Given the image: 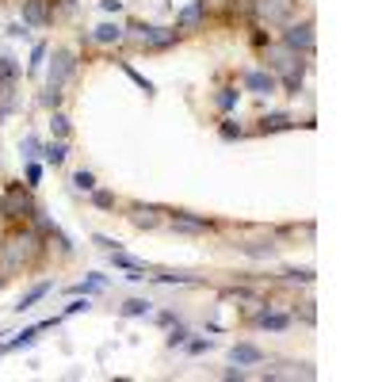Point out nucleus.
Wrapping results in <instances>:
<instances>
[{
	"label": "nucleus",
	"mask_w": 382,
	"mask_h": 382,
	"mask_svg": "<svg viewBox=\"0 0 382 382\" xmlns=\"http://www.w3.org/2000/svg\"><path fill=\"white\" fill-rule=\"evenodd\" d=\"M46 237L35 230L31 222H15L12 230L0 237V272L12 279V275H27L31 267L43 264L46 256Z\"/></svg>",
	"instance_id": "1"
},
{
	"label": "nucleus",
	"mask_w": 382,
	"mask_h": 382,
	"mask_svg": "<svg viewBox=\"0 0 382 382\" xmlns=\"http://www.w3.org/2000/svg\"><path fill=\"white\" fill-rule=\"evenodd\" d=\"M38 210V199H35V188L27 184H8L0 191V222L15 226V222H31Z\"/></svg>",
	"instance_id": "2"
},
{
	"label": "nucleus",
	"mask_w": 382,
	"mask_h": 382,
	"mask_svg": "<svg viewBox=\"0 0 382 382\" xmlns=\"http://www.w3.org/2000/svg\"><path fill=\"white\" fill-rule=\"evenodd\" d=\"M253 27H287L298 15V0H241Z\"/></svg>",
	"instance_id": "3"
},
{
	"label": "nucleus",
	"mask_w": 382,
	"mask_h": 382,
	"mask_svg": "<svg viewBox=\"0 0 382 382\" xmlns=\"http://www.w3.org/2000/svg\"><path fill=\"white\" fill-rule=\"evenodd\" d=\"M126 43L138 46V50H168V46L180 43V35H176L172 27H153V23L130 20L126 23Z\"/></svg>",
	"instance_id": "4"
},
{
	"label": "nucleus",
	"mask_w": 382,
	"mask_h": 382,
	"mask_svg": "<svg viewBox=\"0 0 382 382\" xmlns=\"http://www.w3.org/2000/svg\"><path fill=\"white\" fill-rule=\"evenodd\" d=\"M260 54H264V69L267 73H275V77H283V73H295V69H302V54H295L291 46H283V43H267V46H260Z\"/></svg>",
	"instance_id": "5"
},
{
	"label": "nucleus",
	"mask_w": 382,
	"mask_h": 382,
	"mask_svg": "<svg viewBox=\"0 0 382 382\" xmlns=\"http://www.w3.org/2000/svg\"><path fill=\"white\" fill-rule=\"evenodd\" d=\"M73 69H77V54L69 50V46H54L50 54V69H46V88H65V80L73 77Z\"/></svg>",
	"instance_id": "6"
},
{
	"label": "nucleus",
	"mask_w": 382,
	"mask_h": 382,
	"mask_svg": "<svg viewBox=\"0 0 382 382\" xmlns=\"http://www.w3.org/2000/svg\"><path fill=\"white\" fill-rule=\"evenodd\" d=\"M314 43H318V38H314V20H291L287 27H283V46H291V50L295 54H302V58H310L314 54Z\"/></svg>",
	"instance_id": "7"
},
{
	"label": "nucleus",
	"mask_w": 382,
	"mask_h": 382,
	"mask_svg": "<svg viewBox=\"0 0 382 382\" xmlns=\"http://www.w3.org/2000/svg\"><path fill=\"white\" fill-rule=\"evenodd\" d=\"M210 20V12H207V0H191V4L188 8H184V12L180 15H176V35H195V31H203V23H207Z\"/></svg>",
	"instance_id": "8"
},
{
	"label": "nucleus",
	"mask_w": 382,
	"mask_h": 382,
	"mask_svg": "<svg viewBox=\"0 0 382 382\" xmlns=\"http://www.w3.org/2000/svg\"><path fill=\"white\" fill-rule=\"evenodd\" d=\"M165 226H172L176 233H210V230H218V222H214V218L191 214V210H172V218H168Z\"/></svg>",
	"instance_id": "9"
},
{
	"label": "nucleus",
	"mask_w": 382,
	"mask_h": 382,
	"mask_svg": "<svg viewBox=\"0 0 382 382\" xmlns=\"http://www.w3.org/2000/svg\"><path fill=\"white\" fill-rule=\"evenodd\" d=\"M126 210H130L126 218L138 226V230H161V226L168 222V218H165L168 210H161V207H142V203H130Z\"/></svg>",
	"instance_id": "10"
},
{
	"label": "nucleus",
	"mask_w": 382,
	"mask_h": 382,
	"mask_svg": "<svg viewBox=\"0 0 382 382\" xmlns=\"http://www.w3.org/2000/svg\"><path fill=\"white\" fill-rule=\"evenodd\" d=\"M23 23H27V27H50L54 23V0H23Z\"/></svg>",
	"instance_id": "11"
},
{
	"label": "nucleus",
	"mask_w": 382,
	"mask_h": 382,
	"mask_svg": "<svg viewBox=\"0 0 382 382\" xmlns=\"http://www.w3.org/2000/svg\"><path fill=\"white\" fill-rule=\"evenodd\" d=\"M241 80H245V88H249V92H253V96H272L275 88H279V80H275V73H267V69H249V73H245V77H241Z\"/></svg>",
	"instance_id": "12"
},
{
	"label": "nucleus",
	"mask_w": 382,
	"mask_h": 382,
	"mask_svg": "<svg viewBox=\"0 0 382 382\" xmlns=\"http://www.w3.org/2000/svg\"><path fill=\"white\" fill-rule=\"evenodd\" d=\"M88 43H96V46H119V43H126V27H123V23H100V27L88 35Z\"/></svg>",
	"instance_id": "13"
},
{
	"label": "nucleus",
	"mask_w": 382,
	"mask_h": 382,
	"mask_svg": "<svg viewBox=\"0 0 382 382\" xmlns=\"http://www.w3.org/2000/svg\"><path fill=\"white\" fill-rule=\"evenodd\" d=\"M230 360L237 363V367H253V363L267 360V352H264V348H256V344H233L230 348Z\"/></svg>",
	"instance_id": "14"
},
{
	"label": "nucleus",
	"mask_w": 382,
	"mask_h": 382,
	"mask_svg": "<svg viewBox=\"0 0 382 382\" xmlns=\"http://www.w3.org/2000/svg\"><path fill=\"white\" fill-rule=\"evenodd\" d=\"M291 126H295V119H291L287 111H272V115H260L256 119L253 134H275V130H291Z\"/></svg>",
	"instance_id": "15"
},
{
	"label": "nucleus",
	"mask_w": 382,
	"mask_h": 382,
	"mask_svg": "<svg viewBox=\"0 0 382 382\" xmlns=\"http://www.w3.org/2000/svg\"><path fill=\"white\" fill-rule=\"evenodd\" d=\"M108 260H111L115 267H123V272H142V275H149V272H153V267L145 264V260L130 256V253H123V249H111V253H108Z\"/></svg>",
	"instance_id": "16"
},
{
	"label": "nucleus",
	"mask_w": 382,
	"mask_h": 382,
	"mask_svg": "<svg viewBox=\"0 0 382 382\" xmlns=\"http://www.w3.org/2000/svg\"><path fill=\"white\" fill-rule=\"evenodd\" d=\"M50 291H54V279H43V283H35V287H31L27 295H23L20 302H15V310H20V314H23V310H31V306H35V302H43V298L50 295Z\"/></svg>",
	"instance_id": "17"
},
{
	"label": "nucleus",
	"mask_w": 382,
	"mask_h": 382,
	"mask_svg": "<svg viewBox=\"0 0 382 382\" xmlns=\"http://www.w3.org/2000/svg\"><path fill=\"white\" fill-rule=\"evenodd\" d=\"M43 157H46V165H65V157H69V142L65 138H54V142H46L43 145Z\"/></svg>",
	"instance_id": "18"
},
{
	"label": "nucleus",
	"mask_w": 382,
	"mask_h": 382,
	"mask_svg": "<svg viewBox=\"0 0 382 382\" xmlns=\"http://www.w3.org/2000/svg\"><path fill=\"white\" fill-rule=\"evenodd\" d=\"M275 241L267 237V241H245V245H241V253H249V256H256V260H264V256H275Z\"/></svg>",
	"instance_id": "19"
},
{
	"label": "nucleus",
	"mask_w": 382,
	"mask_h": 382,
	"mask_svg": "<svg viewBox=\"0 0 382 382\" xmlns=\"http://www.w3.org/2000/svg\"><path fill=\"white\" fill-rule=\"evenodd\" d=\"M237 100H241V92H237V88H218V96H214V108L230 115V111L237 108Z\"/></svg>",
	"instance_id": "20"
},
{
	"label": "nucleus",
	"mask_w": 382,
	"mask_h": 382,
	"mask_svg": "<svg viewBox=\"0 0 382 382\" xmlns=\"http://www.w3.org/2000/svg\"><path fill=\"white\" fill-rule=\"evenodd\" d=\"M149 314H153L149 298H130V302L123 306V318H149Z\"/></svg>",
	"instance_id": "21"
},
{
	"label": "nucleus",
	"mask_w": 382,
	"mask_h": 382,
	"mask_svg": "<svg viewBox=\"0 0 382 382\" xmlns=\"http://www.w3.org/2000/svg\"><path fill=\"white\" fill-rule=\"evenodd\" d=\"M275 80H279L291 96H298V92H302V80H306V65H302V69H295V73H283V77H275Z\"/></svg>",
	"instance_id": "22"
},
{
	"label": "nucleus",
	"mask_w": 382,
	"mask_h": 382,
	"mask_svg": "<svg viewBox=\"0 0 382 382\" xmlns=\"http://www.w3.org/2000/svg\"><path fill=\"white\" fill-rule=\"evenodd\" d=\"M218 134L226 138V142H237V138H249V130L237 123V119H222V123H218Z\"/></svg>",
	"instance_id": "23"
},
{
	"label": "nucleus",
	"mask_w": 382,
	"mask_h": 382,
	"mask_svg": "<svg viewBox=\"0 0 382 382\" xmlns=\"http://www.w3.org/2000/svg\"><path fill=\"white\" fill-rule=\"evenodd\" d=\"M103 287H108V275H88L85 283L73 287V295H96V291H103Z\"/></svg>",
	"instance_id": "24"
},
{
	"label": "nucleus",
	"mask_w": 382,
	"mask_h": 382,
	"mask_svg": "<svg viewBox=\"0 0 382 382\" xmlns=\"http://www.w3.org/2000/svg\"><path fill=\"white\" fill-rule=\"evenodd\" d=\"M46 54H50V46H46V43H35V50H31V61H27V73H31V77H38V69L46 65Z\"/></svg>",
	"instance_id": "25"
},
{
	"label": "nucleus",
	"mask_w": 382,
	"mask_h": 382,
	"mask_svg": "<svg viewBox=\"0 0 382 382\" xmlns=\"http://www.w3.org/2000/svg\"><path fill=\"white\" fill-rule=\"evenodd\" d=\"M119 69H123V73H126V77H130V80H134V85H138V88H142V92H145V96H153V80H145V77H142V73H138V69H134V65H130V61H119Z\"/></svg>",
	"instance_id": "26"
},
{
	"label": "nucleus",
	"mask_w": 382,
	"mask_h": 382,
	"mask_svg": "<svg viewBox=\"0 0 382 382\" xmlns=\"http://www.w3.org/2000/svg\"><path fill=\"white\" fill-rule=\"evenodd\" d=\"M15 77H20V61L0 58V85H15Z\"/></svg>",
	"instance_id": "27"
},
{
	"label": "nucleus",
	"mask_w": 382,
	"mask_h": 382,
	"mask_svg": "<svg viewBox=\"0 0 382 382\" xmlns=\"http://www.w3.org/2000/svg\"><path fill=\"white\" fill-rule=\"evenodd\" d=\"M61 100H65V92H58V88H43V96H38V103L46 111H61Z\"/></svg>",
	"instance_id": "28"
},
{
	"label": "nucleus",
	"mask_w": 382,
	"mask_h": 382,
	"mask_svg": "<svg viewBox=\"0 0 382 382\" xmlns=\"http://www.w3.org/2000/svg\"><path fill=\"white\" fill-rule=\"evenodd\" d=\"M188 337H191V332L184 329L180 321H172V325H168V348H180V344H188Z\"/></svg>",
	"instance_id": "29"
},
{
	"label": "nucleus",
	"mask_w": 382,
	"mask_h": 382,
	"mask_svg": "<svg viewBox=\"0 0 382 382\" xmlns=\"http://www.w3.org/2000/svg\"><path fill=\"white\" fill-rule=\"evenodd\" d=\"M153 283H199L195 275H188V272H161V275H149Z\"/></svg>",
	"instance_id": "30"
},
{
	"label": "nucleus",
	"mask_w": 382,
	"mask_h": 382,
	"mask_svg": "<svg viewBox=\"0 0 382 382\" xmlns=\"http://www.w3.org/2000/svg\"><path fill=\"white\" fill-rule=\"evenodd\" d=\"M73 188L77 191H96V176L88 172V168H80V172H73Z\"/></svg>",
	"instance_id": "31"
},
{
	"label": "nucleus",
	"mask_w": 382,
	"mask_h": 382,
	"mask_svg": "<svg viewBox=\"0 0 382 382\" xmlns=\"http://www.w3.org/2000/svg\"><path fill=\"white\" fill-rule=\"evenodd\" d=\"M92 207H96V210H115L119 199H115L111 191H92Z\"/></svg>",
	"instance_id": "32"
},
{
	"label": "nucleus",
	"mask_w": 382,
	"mask_h": 382,
	"mask_svg": "<svg viewBox=\"0 0 382 382\" xmlns=\"http://www.w3.org/2000/svg\"><path fill=\"white\" fill-rule=\"evenodd\" d=\"M20 149H23V157H27V161H35L38 153H43V142H38L35 134H27V138H23V142H20Z\"/></svg>",
	"instance_id": "33"
},
{
	"label": "nucleus",
	"mask_w": 382,
	"mask_h": 382,
	"mask_svg": "<svg viewBox=\"0 0 382 382\" xmlns=\"http://www.w3.org/2000/svg\"><path fill=\"white\" fill-rule=\"evenodd\" d=\"M50 130H54V138H69V119L61 111H50Z\"/></svg>",
	"instance_id": "34"
},
{
	"label": "nucleus",
	"mask_w": 382,
	"mask_h": 382,
	"mask_svg": "<svg viewBox=\"0 0 382 382\" xmlns=\"http://www.w3.org/2000/svg\"><path fill=\"white\" fill-rule=\"evenodd\" d=\"M283 279H287V283H314V272H310V267H302V272L291 267V272H283Z\"/></svg>",
	"instance_id": "35"
},
{
	"label": "nucleus",
	"mask_w": 382,
	"mask_h": 382,
	"mask_svg": "<svg viewBox=\"0 0 382 382\" xmlns=\"http://www.w3.org/2000/svg\"><path fill=\"white\" fill-rule=\"evenodd\" d=\"M291 318H302V325H314L318 321V310H314V302H302V310H295Z\"/></svg>",
	"instance_id": "36"
},
{
	"label": "nucleus",
	"mask_w": 382,
	"mask_h": 382,
	"mask_svg": "<svg viewBox=\"0 0 382 382\" xmlns=\"http://www.w3.org/2000/svg\"><path fill=\"white\" fill-rule=\"evenodd\" d=\"M38 180H43V165L31 161V165H27V188H38Z\"/></svg>",
	"instance_id": "37"
},
{
	"label": "nucleus",
	"mask_w": 382,
	"mask_h": 382,
	"mask_svg": "<svg viewBox=\"0 0 382 382\" xmlns=\"http://www.w3.org/2000/svg\"><path fill=\"white\" fill-rule=\"evenodd\" d=\"M88 310V295L85 298H73L69 306H65V318H73V314H85Z\"/></svg>",
	"instance_id": "38"
},
{
	"label": "nucleus",
	"mask_w": 382,
	"mask_h": 382,
	"mask_svg": "<svg viewBox=\"0 0 382 382\" xmlns=\"http://www.w3.org/2000/svg\"><path fill=\"white\" fill-rule=\"evenodd\" d=\"M210 348H214V340H191L188 352H191V355H203V352H210Z\"/></svg>",
	"instance_id": "39"
},
{
	"label": "nucleus",
	"mask_w": 382,
	"mask_h": 382,
	"mask_svg": "<svg viewBox=\"0 0 382 382\" xmlns=\"http://www.w3.org/2000/svg\"><path fill=\"white\" fill-rule=\"evenodd\" d=\"M92 241H96V245H100V249H103V253H111V249H119V241H111V237H103V233H96V237H92Z\"/></svg>",
	"instance_id": "40"
},
{
	"label": "nucleus",
	"mask_w": 382,
	"mask_h": 382,
	"mask_svg": "<svg viewBox=\"0 0 382 382\" xmlns=\"http://www.w3.org/2000/svg\"><path fill=\"white\" fill-rule=\"evenodd\" d=\"M8 35H12V38H23V35H27V23H12V27H8Z\"/></svg>",
	"instance_id": "41"
},
{
	"label": "nucleus",
	"mask_w": 382,
	"mask_h": 382,
	"mask_svg": "<svg viewBox=\"0 0 382 382\" xmlns=\"http://www.w3.org/2000/svg\"><path fill=\"white\" fill-rule=\"evenodd\" d=\"M103 12H123V0H100Z\"/></svg>",
	"instance_id": "42"
},
{
	"label": "nucleus",
	"mask_w": 382,
	"mask_h": 382,
	"mask_svg": "<svg viewBox=\"0 0 382 382\" xmlns=\"http://www.w3.org/2000/svg\"><path fill=\"white\" fill-rule=\"evenodd\" d=\"M54 4H58L61 12H73V8H77V0H54ZM58 8H54V15H58Z\"/></svg>",
	"instance_id": "43"
},
{
	"label": "nucleus",
	"mask_w": 382,
	"mask_h": 382,
	"mask_svg": "<svg viewBox=\"0 0 382 382\" xmlns=\"http://www.w3.org/2000/svg\"><path fill=\"white\" fill-rule=\"evenodd\" d=\"M172 321H176L172 310H161V314H157V325H172Z\"/></svg>",
	"instance_id": "44"
},
{
	"label": "nucleus",
	"mask_w": 382,
	"mask_h": 382,
	"mask_svg": "<svg viewBox=\"0 0 382 382\" xmlns=\"http://www.w3.org/2000/svg\"><path fill=\"white\" fill-rule=\"evenodd\" d=\"M4 287H8V275H4V272H0V291H4Z\"/></svg>",
	"instance_id": "45"
}]
</instances>
